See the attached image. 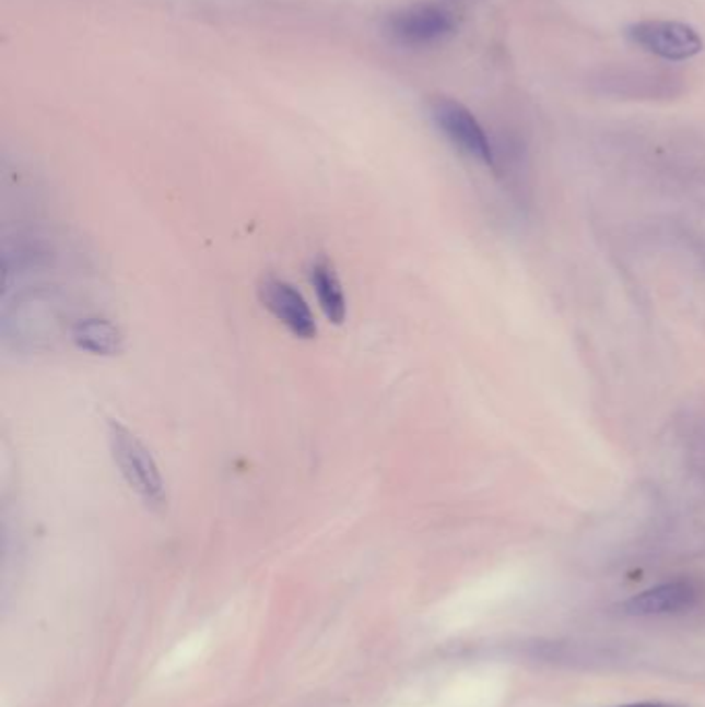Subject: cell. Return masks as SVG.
<instances>
[{
  "mask_svg": "<svg viewBox=\"0 0 705 707\" xmlns=\"http://www.w3.org/2000/svg\"><path fill=\"white\" fill-rule=\"evenodd\" d=\"M695 602H697V590L693 588V584L670 581L633 596L623 604V612L631 616L679 614L693 609Z\"/></svg>",
  "mask_w": 705,
  "mask_h": 707,
  "instance_id": "8992f818",
  "label": "cell"
},
{
  "mask_svg": "<svg viewBox=\"0 0 705 707\" xmlns=\"http://www.w3.org/2000/svg\"><path fill=\"white\" fill-rule=\"evenodd\" d=\"M259 296L263 306L292 335L301 340H313L317 335V321L310 306L290 282L269 275L259 286Z\"/></svg>",
  "mask_w": 705,
  "mask_h": 707,
  "instance_id": "5b68a950",
  "label": "cell"
},
{
  "mask_svg": "<svg viewBox=\"0 0 705 707\" xmlns=\"http://www.w3.org/2000/svg\"><path fill=\"white\" fill-rule=\"evenodd\" d=\"M387 36L401 46L426 48L451 38L458 30L454 13L435 2H419L393 11L385 21Z\"/></svg>",
  "mask_w": 705,
  "mask_h": 707,
  "instance_id": "7a4b0ae2",
  "label": "cell"
},
{
  "mask_svg": "<svg viewBox=\"0 0 705 707\" xmlns=\"http://www.w3.org/2000/svg\"><path fill=\"white\" fill-rule=\"evenodd\" d=\"M73 344L94 356H116L122 350V333L118 327L99 317L79 319L71 327Z\"/></svg>",
  "mask_w": 705,
  "mask_h": 707,
  "instance_id": "ba28073f",
  "label": "cell"
},
{
  "mask_svg": "<svg viewBox=\"0 0 705 707\" xmlns=\"http://www.w3.org/2000/svg\"><path fill=\"white\" fill-rule=\"evenodd\" d=\"M619 707H677V706H670V704H630V706H619Z\"/></svg>",
  "mask_w": 705,
  "mask_h": 707,
  "instance_id": "9c48e42d",
  "label": "cell"
},
{
  "mask_svg": "<svg viewBox=\"0 0 705 707\" xmlns=\"http://www.w3.org/2000/svg\"><path fill=\"white\" fill-rule=\"evenodd\" d=\"M310 284L315 287V294L319 298V306H321L327 321L336 323V326H342L343 321H345V315H348V306H345L342 282H340L333 266L329 263V259L319 257L313 263Z\"/></svg>",
  "mask_w": 705,
  "mask_h": 707,
  "instance_id": "52a82bcc",
  "label": "cell"
},
{
  "mask_svg": "<svg viewBox=\"0 0 705 707\" xmlns=\"http://www.w3.org/2000/svg\"><path fill=\"white\" fill-rule=\"evenodd\" d=\"M108 443L116 468L129 488L148 507L162 509L166 505V486L152 451L143 445V440L125 424L113 421L108 424Z\"/></svg>",
  "mask_w": 705,
  "mask_h": 707,
  "instance_id": "6da1fadb",
  "label": "cell"
},
{
  "mask_svg": "<svg viewBox=\"0 0 705 707\" xmlns=\"http://www.w3.org/2000/svg\"><path fill=\"white\" fill-rule=\"evenodd\" d=\"M431 115L438 131L445 134L459 152L474 157L486 166L495 164V150L484 127L463 104H459L458 99L437 97L431 106Z\"/></svg>",
  "mask_w": 705,
  "mask_h": 707,
  "instance_id": "277c9868",
  "label": "cell"
},
{
  "mask_svg": "<svg viewBox=\"0 0 705 707\" xmlns=\"http://www.w3.org/2000/svg\"><path fill=\"white\" fill-rule=\"evenodd\" d=\"M625 34L631 44L668 62L691 60L704 50V39L697 30L681 21H637L631 23Z\"/></svg>",
  "mask_w": 705,
  "mask_h": 707,
  "instance_id": "3957f363",
  "label": "cell"
}]
</instances>
